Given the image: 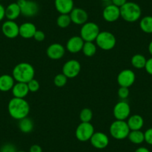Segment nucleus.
<instances>
[{
	"instance_id": "2eb2a0df",
	"label": "nucleus",
	"mask_w": 152,
	"mask_h": 152,
	"mask_svg": "<svg viewBox=\"0 0 152 152\" xmlns=\"http://www.w3.org/2000/svg\"><path fill=\"white\" fill-rule=\"evenodd\" d=\"M72 23L78 26H83L88 20V14L85 10L80 8H74L69 14Z\"/></svg>"
},
{
	"instance_id": "423d86ee",
	"label": "nucleus",
	"mask_w": 152,
	"mask_h": 152,
	"mask_svg": "<svg viewBox=\"0 0 152 152\" xmlns=\"http://www.w3.org/2000/svg\"><path fill=\"white\" fill-rule=\"evenodd\" d=\"M100 33V28L96 23L87 22L81 27L80 37L84 42H94Z\"/></svg>"
},
{
	"instance_id": "ea45409f",
	"label": "nucleus",
	"mask_w": 152,
	"mask_h": 152,
	"mask_svg": "<svg viewBox=\"0 0 152 152\" xmlns=\"http://www.w3.org/2000/svg\"><path fill=\"white\" fill-rule=\"evenodd\" d=\"M5 17V8L0 4V22L3 20V19Z\"/></svg>"
},
{
	"instance_id": "f8f14e48",
	"label": "nucleus",
	"mask_w": 152,
	"mask_h": 152,
	"mask_svg": "<svg viewBox=\"0 0 152 152\" xmlns=\"http://www.w3.org/2000/svg\"><path fill=\"white\" fill-rule=\"evenodd\" d=\"M2 31L6 37L14 39L20 35V26L15 21L7 20L2 24Z\"/></svg>"
},
{
	"instance_id": "aec40b11",
	"label": "nucleus",
	"mask_w": 152,
	"mask_h": 152,
	"mask_svg": "<svg viewBox=\"0 0 152 152\" xmlns=\"http://www.w3.org/2000/svg\"><path fill=\"white\" fill-rule=\"evenodd\" d=\"M11 91L14 97L19 99H25L29 93L28 84L22 82L15 83Z\"/></svg>"
},
{
	"instance_id": "412c9836",
	"label": "nucleus",
	"mask_w": 152,
	"mask_h": 152,
	"mask_svg": "<svg viewBox=\"0 0 152 152\" xmlns=\"http://www.w3.org/2000/svg\"><path fill=\"white\" fill-rule=\"evenodd\" d=\"M15 80L11 75L4 74L0 76V91L8 92L12 90Z\"/></svg>"
},
{
	"instance_id": "dca6fc26",
	"label": "nucleus",
	"mask_w": 152,
	"mask_h": 152,
	"mask_svg": "<svg viewBox=\"0 0 152 152\" xmlns=\"http://www.w3.org/2000/svg\"><path fill=\"white\" fill-rule=\"evenodd\" d=\"M65 48L60 43H52L46 49V55L52 60H60L65 55Z\"/></svg>"
},
{
	"instance_id": "a19ab883",
	"label": "nucleus",
	"mask_w": 152,
	"mask_h": 152,
	"mask_svg": "<svg viewBox=\"0 0 152 152\" xmlns=\"http://www.w3.org/2000/svg\"><path fill=\"white\" fill-rule=\"evenodd\" d=\"M134 152H151L149 151V149H148L145 147H140L137 149H136V151Z\"/></svg>"
},
{
	"instance_id": "f257e3e1",
	"label": "nucleus",
	"mask_w": 152,
	"mask_h": 152,
	"mask_svg": "<svg viewBox=\"0 0 152 152\" xmlns=\"http://www.w3.org/2000/svg\"><path fill=\"white\" fill-rule=\"evenodd\" d=\"M8 110L9 115L13 119L20 120L28 116L30 106L28 102L25 100V99L14 97L8 102Z\"/></svg>"
},
{
	"instance_id": "b1692460",
	"label": "nucleus",
	"mask_w": 152,
	"mask_h": 152,
	"mask_svg": "<svg viewBox=\"0 0 152 152\" xmlns=\"http://www.w3.org/2000/svg\"><path fill=\"white\" fill-rule=\"evenodd\" d=\"M19 128L20 131L25 134H28L33 131L34 124L33 120L30 118L27 117L23 118V119L19 120Z\"/></svg>"
},
{
	"instance_id": "79ce46f5",
	"label": "nucleus",
	"mask_w": 152,
	"mask_h": 152,
	"mask_svg": "<svg viewBox=\"0 0 152 152\" xmlns=\"http://www.w3.org/2000/svg\"><path fill=\"white\" fill-rule=\"evenodd\" d=\"M148 49L149 53H150L151 55L152 56V40L150 42V43H149L148 47Z\"/></svg>"
},
{
	"instance_id": "7c9ffc66",
	"label": "nucleus",
	"mask_w": 152,
	"mask_h": 152,
	"mask_svg": "<svg viewBox=\"0 0 152 152\" xmlns=\"http://www.w3.org/2000/svg\"><path fill=\"white\" fill-rule=\"evenodd\" d=\"M66 76L64 75L63 73L61 74H58L54 78V84L56 87H62L65 86L67 83Z\"/></svg>"
},
{
	"instance_id": "e433bc0d",
	"label": "nucleus",
	"mask_w": 152,
	"mask_h": 152,
	"mask_svg": "<svg viewBox=\"0 0 152 152\" xmlns=\"http://www.w3.org/2000/svg\"><path fill=\"white\" fill-rule=\"evenodd\" d=\"M145 69V71L149 75H152V57L151 58H149V59H148L147 61H146Z\"/></svg>"
},
{
	"instance_id": "4468645a",
	"label": "nucleus",
	"mask_w": 152,
	"mask_h": 152,
	"mask_svg": "<svg viewBox=\"0 0 152 152\" xmlns=\"http://www.w3.org/2000/svg\"><path fill=\"white\" fill-rule=\"evenodd\" d=\"M90 143L97 149H104L109 145V138L103 132H95L90 140Z\"/></svg>"
},
{
	"instance_id": "9d476101",
	"label": "nucleus",
	"mask_w": 152,
	"mask_h": 152,
	"mask_svg": "<svg viewBox=\"0 0 152 152\" xmlns=\"http://www.w3.org/2000/svg\"><path fill=\"white\" fill-rule=\"evenodd\" d=\"M81 69V66L79 61L76 60H69L63 66V74L66 76L67 78H74L79 75Z\"/></svg>"
},
{
	"instance_id": "cd10ccee",
	"label": "nucleus",
	"mask_w": 152,
	"mask_h": 152,
	"mask_svg": "<svg viewBox=\"0 0 152 152\" xmlns=\"http://www.w3.org/2000/svg\"><path fill=\"white\" fill-rule=\"evenodd\" d=\"M97 51V46L93 42H84L82 52L87 57H93Z\"/></svg>"
},
{
	"instance_id": "a878e982",
	"label": "nucleus",
	"mask_w": 152,
	"mask_h": 152,
	"mask_svg": "<svg viewBox=\"0 0 152 152\" xmlns=\"http://www.w3.org/2000/svg\"><path fill=\"white\" fill-rule=\"evenodd\" d=\"M146 61H147V59L144 55H141V54H136L131 58V62L134 68L140 69L145 68Z\"/></svg>"
},
{
	"instance_id": "72a5a7b5",
	"label": "nucleus",
	"mask_w": 152,
	"mask_h": 152,
	"mask_svg": "<svg viewBox=\"0 0 152 152\" xmlns=\"http://www.w3.org/2000/svg\"><path fill=\"white\" fill-rule=\"evenodd\" d=\"M17 148L15 145L11 143H7L2 145V147L0 149V152H17Z\"/></svg>"
},
{
	"instance_id": "1a4fd4ad",
	"label": "nucleus",
	"mask_w": 152,
	"mask_h": 152,
	"mask_svg": "<svg viewBox=\"0 0 152 152\" xmlns=\"http://www.w3.org/2000/svg\"><path fill=\"white\" fill-rule=\"evenodd\" d=\"M131 114L129 104L122 100L116 104L113 107V116L116 120H126Z\"/></svg>"
},
{
	"instance_id": "58836bf2",
	"label": "nucleus",
	"mask_w": 152,
	"mask_h": 152,
	"mask_svg": "<svg viewBox=\"0 0 152 152\" xmlns=\"http://www.w3.org/2000/svg\"><path fill=\"white\" fill-rule=\"evenodd\" d=\"M29 152H43V150L39 145H33L30 147Z\"/></svg>"
},
{
	"instance_id": "c756f323",
	"label": "nucleus",
	"mask_w": 152,
	"mask_h": 152,
	"mask_svg": "<svg viewBox=\"0 0 152 152\" xmlns=\"http://www.w3.org/2000/svg\"><path fill=\"white\" fill-rule=\"evenodd\" d=\"M93 116V111L90 108H84L80 113L79 118L81 122H90Z\"/></svg>"
},
{
	"instance_id": "4be33fe9",
	"label": "nucleus",
	"mask_w": 152,
	"mask_h": 152,
	"mask_svg": "<svg viewBox=\"0 0 152 152\" xmlns=\"http://www.w3.org/2000/svg\"><path fill=\"white\" fill-rule=\"evenodd\" d=\"M21 15V10L17 2L9 4L5 8V17L8 20L14 21Z\"/></svg>"
},
{
	"instance_id": "5701e85b",
	"label": "nucleus",
	"mask_w": 152,
	"mask_h": 152,
	"mask_svg": "<svg viewBox=\"0 0 152 152\" xmlns=\"http://www.w3.org/2000/svg\"><path fill=\"white\" fill-rule=\"evenodd\" d=\"M127 123L131 131H138L142 128L144 125V119L140 115L135 114L128 117Z\"/></svg>"
},
{
	"instance_id": "a18cd8bd",
	"label": "nucleus",
	"mask_w": 152,
	"mask_h": 152,
	"mask_svg": "<svg viewBox=\"0 0 152 152\" xmlns=\"http://www.w3.org/2000/svg\"><path fill=\"white\" fill-rule=\"evenodd\" d=\"M0 1H3V0H0Z\"/></svg>"
},
{
	"instance_id": "ddd939ff",
	"label": "nucleus",
	"mask_w": 152,
	"mask_h": 152,
	"mask_svg": "<svg viewBox=\"0 0 152 152\" xmlns=\"http://www.w3.org/2000/svg\"><path fill=\"white\" fill-rule=\"evenodd\" d=\"M102 17L107 23H114L121 17L120 8L113 4L107 5L103 10Z\"/></svg>"
},
{
	"instance_id": "bb28decb",
	"label": "nucleus",
	"mask_w": 152,
	"mask_h": 152,
	"mask_svg": "<svg viewBox=\"0 0 152 152\" xmlns=\"http://www.w3.org/2000/svg\"><path fill=\"white\" fill-rule=\"evenodd\" d=\"M140 27L143 32L146 34H152V17L145 16L142 17L140 22Z\"/></svg>"
},
{
	"instance_id": "393cba45",
	"label": "nucleus",
	"mask_w": 152,
	"mask_h": 152,
	"mask_svg": "<svg viewBox=\"0 0 152 152\" xmlns=\"http://www.w3.org/2000/svg\"><path fill=\"white\" fill-rule=\"evenodd\" d=\"M131 142L135 145H140L145 142V134L141 130L131 131L128 137Z\"/></svg>"
},
{
	"instance_id": "4c0bfd02",
	"label": "nucleus",
	"mask_w": 152,
	"mask_h": 152,
	"mask_svg": "<svg viewBox=\"0 0 152 152\" xmlns=\"http://www.w3.org/2000/svg\"><path fill=\"white\" fill-rule=\"evenodd\" d=\"M113 5H116V6L119 7V8L122 6H123L125 3L127 2V0H110Z\"/></svg>"
},
{
	"instance_id": "2f4dec72",
	"label": "nucleus",
	"mask_w": 152,
	"mask_h": 152,
	"mask_svg": "<svg viewBox=\"0 0 152 152\" xmlns=\"http://www.w3.org/2000/svg\"><path fill=\"white\" fill-rule=\"evenodd\" d=\"M28 87L29 92H31V93H35V92L38 91L39 89H40V83L37 80L33 78L32 80H31L29 82L27 83Z\"/></svg>"
},
{
	"instance_id": "473e14b6",
	"label": "nucleus",
	"mask_w": 152,
	"mask_h": 152,
	"mask_svg": "<svg viewBox=\"0 0 152 152\" xmlns=\"http://www.w3.org/2000/svg\"><path fill=\"white\" fill-rule=\"evenodd\" d=\"M129 94L130 90L129 88H128V87H120L119 90H118V96L122 100H125L129 96Z\"/></svg>"
},
{
	"instance_id": "a211bd4d",
	"label": "nucleus",
	"mask_w": 152,
	"mask_h": 152,
	"mask_svg": "<svg viewBox=\"0 0 152 152\" xmlns=\"http://www.w3.org/2000/svg\"><path fill=\"white\" fill-rule=\"evenodd\" d=\"M55 7L60 14H69L74 8V1L55 0Z\"/></svg>"
},
{
	"instance_id": "20e7f679",
	"label": "nucleus",
	"mask_w": 152,
	"mask_h": 152,
	"mask_svg": "<svg viewBox=\"0 0 152 152\" xmlns=\"http://www.w3.org/2000/svg\"><path fill=\"white\" fill-rule=\"evenodd\" d=\"M109 131L113 138L122 140L128 138L131 130L125 120H116L110 125Z\"/></svg>"
},
{
	"instance_id": "0eeeda50",
	"label": "nucleus",
	"mask_w": 152,
	"mask_h": 152,
	"mask_svg": "<svg viewBox=\"0 0 152 152\" xmlns=\"http://www.w3.org/2000/svg\"><path fill=\"white\" fill-rule=\"evenodd\" d=\"M17 5L21 10V14L26 17H33L39 11V5L33 0H17Z\"/></svg>"
},
{
	"instance_id": "c9c22d12",
	"label": "nucleus",
	"mask_w": 152,
	"mask_h": 152,
	"mask_svg": "<svg viewBox=\"0 0 152 152\" xmlns=\"http://www.w3.org/2000/svg\"><path fill=\"white\" fill-rule=\"evenodd\" d=\"M145 134V142L148 143V145H152V128H148L146 130L145 132L144 133Z\"/></svg>"
},
{
	"instance_id": "c03bdc74",
	"label": "nucleus",
	"mask_w": 152,
	"mask_h": 152,
	"mask_svg": "<svg viewBox=\"0 0 152 152\" xmlns=\"http://www.w3.org/2000/svg\"><path fill=\"white\" fill-rule=\"evenodd\" d=\"M17 152H26V151H17Z\"/></svg>"
},
{
	"instance_id": "f704fd0d",
	"label": "nucleus",
	"mask_w": 152,
	"mask_h": 152,
	"mask_svg": "<svg viewBox=\"0 0 152 152\" xmlns=\"http://www.w3.org/2000/svg\"><path fill=\"white\" fill-rule=\"evenodd\" d=\"M34 40L37 42H43L46 38V35L43 31L37 30L35 32L34 35Z\"/></svg>"
},
{
	"instance_id": "7ed1b4c3",
	"label": "nucleus",
	"mask_w": 152,
	"mask_h": 152,
	"mask_svg": "<svg viewBox=\"0 0 152 152\" xmlns=\"http://www.w3.org/2000/svg\"><path fill=\"white\" fill-rule=\"evenodd\" d=\"M120 16L128 23H135L142 16V9L138 4L134 2H127L120 8Z\"/></svg>"
},
{
	"instance_id": "f03ea898",
	"label": "nucleus",
	"mask_w": 152,
	"mask_h": 152,
	"mask_svg": "<svg viewBox=\"0 0 152 152\" xmlns=\"http://www.w3.org/2000/svg\"><path fill=\"white\" fill-rule=\"evenodd\" d=\"M35 70L28 63L23 62L17 64L12 71V76L17 82L26 83L34 78Z\"/></svg>"
},
{
	"instance_id": "6ab92c4d",
	"label": "nucleus",
	"mask_w": 152,
	"mask_h": 152,
	"mask_svg": "<svg viewBox=\"0 0 152 152\" xmlns=\"http://www.w3.org/2000/svg\"><path fill=\"white\" fill-rule=\"evenodd\" d=\"M37 28L34 24L31 23H24L20 26V36L25 39H30L34 37Z\"/></svg>"
},
{
	"instance_id": "c85d7f7f",
	"label": "nucleus",
	"mask_w": 152,
	"mask_h": 152,
	"mask_svg": "<svg viewBox=\"0 0 152 152\" xmlns=\"http://www.w3.org/2000/svg\"><path fill=\"white\" fill-rule=\"evenodd\" d=\"M72 23L69 14H60L57 19V25L61 28H66Z\"/></svg>"
},
{
	"instance_id": "f3484780",
	"label": "nucleus",
	"mask_w": 152,
	"mask_h": 152,
	"mask_svg": "<svg viewBox=\"0 0 152 152\" xmlns=\"http://www.w3.org/2000/svg\"><path fill=\"white\" fill-rule=\"evenodd\" d=\"M84 41L80 36H74L69 38L67 41L66 47L70 53L76 54L82 51Z\"/></svg>"
},
{
	"instance_id": "6e6552de",
	"label": "nucleus",
	"mask_w": 152,
	"mask_h": 152,
	"mask_svg": "<svg viewBox=\"0 0 152 152\" xmlns=\"http://www.w3.org/2000/svg\"><path fill=\"white\" fill-rule=\"evenodd\" d=\"M94 133V127L90 122H81L75 130V137L79 141L87 142Z\"/></svg>"
},
{
	"instance_id": "39448f33",
	"label": "nucleus",
	"mask_w": 152,
	"mask_h": 152,
	"mask_svg": "<svg viewBox=\"0 0 152 152\" xmlns=\"http://www.w3.org/2000/svg\"><path fill=\"white\" fill-rule=\"evenodd\" d=\"M95 41L98 47L104 51L111 50L116 44V37L110 31H100Z\"/></svg>"
},
{
	"instance_id": "37998d69",
	"label": "nucleus",
	"mask_w": 152,
	"mask_h": 152,
	"mask_svg": "<svg viewBox=\"0 0 152 152\" xmlns=\"http://www.w3.org/2000/svg\"><path fill=\"white\" fill-rule=\"evenodd\" d=\"M102 1H103V2H109L110 0H102Z\"/></svg>"
},
{
	"instance_id": "9b49d317",
	"label": "nucleus",
	"mask_w": 152,
	"mask_h": 152,
	"mask_svg": "<svg viewBox=\"0 0 152 152\" xmlns=\"http://www.w3.org/2000/svg\"><path fill=\"white\" fill-rule=\"evenodd\" d=\"M135 80L136 75L134 72L128 69L122 70L117 76V82L120 87L129 88L134 84Z\"/></svg>"
}]
</instances>
